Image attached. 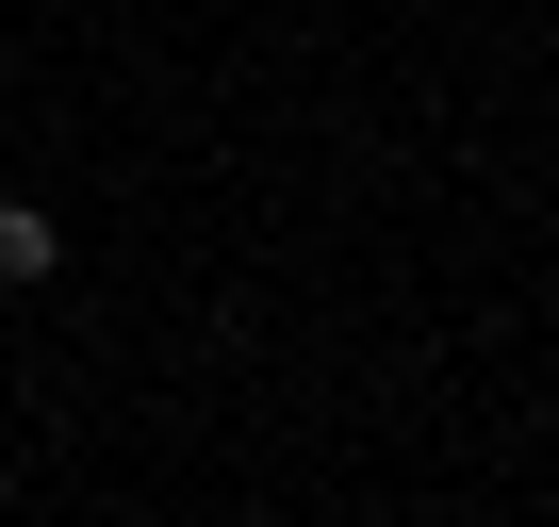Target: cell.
<instances>
[{"label":"cell","instance_id":"1","mask_svg":"<svg viewBox=\"0 0 559 527\" xmlns=\"http://www.w3.org/2000/svg\"><path fill=\"white\" fill-rule=\"evenodd\" d=\"M50 264H67V231H50L34 198H0V297H34V281H50Z\"/></svg>","mask_w":559,"mask_h":527}]
</instances>
